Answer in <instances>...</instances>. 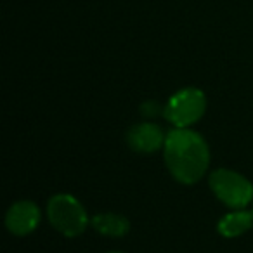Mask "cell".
<instances>
[{"label":"cell","mask_w":253,"mask_h":253,"mask_svg":"<svg viewBox=\"0 0 253 253\" xmlns=\"http://www.w3.org/2000/svg\"><path fill=\"white\" fill-rule=\"evenodd\" d=\"M111 253H120V252H111Z\"/></svg>","instance_id":"obj_9"},{"label":"cell","mask_w":253,"mask_h":253,"mask_svg":"<svg viewBox=\"0 0 253 253\" xmlns=\"http://www.w3.org/2000/svg\"><path fill=\"white\" fill-rule=\"evenodd\" d=\"M215 196L231 208H245L253 200V186L248 179L227 169L215 170L210 175Z\"/></svg>","instance_id":"obj_3"},{"label":"cell","mask_w":253,"mask_h":253,"mask_svg":"<svg viewBox=\"0 0 253 253\" xmlns=\"http://www.w3.org/2000/svg\"><path fill=\"white\" fill-rule=\"evenodd\" d=\"M253 225V211H232L218 222V232L225 238H236Z\"/></svg>","instance_id":"obj_7"},{"label":"cell","mask_w":253,"mask_h":253,"mask_svg":"<svg viewBox=\"0 0 253 253\" xmlns=\"http://www.w3.org/2000/svg\"><path fill=\"white\" fill-rule=\"evenodd\" d=\"M47 215L54 227L64 236H78L87 227V213L80 201L70 194H57L47 205Z\"/></svg>","instance_id":"obj_2"},{"label":"cell","mask_w":253,"mask_h":253,"mask_svg":"<svg viewBox=\"0 0 253 253\" xmlns=\"http://www.w3.org/2000/svg\"><path fill=\"white\" fill-rule=\"evenodd\" d=\"M167 135L163 134L162 126L155 123H139L134 125L126 134V141L132 149L139 153H153L165 144Z\"/></svg>","instance_id":"obj_6"},{"label":"cell","mask_w":253,"mask_h":253,"mask_svg":"<svg viewBox=\"0 0 253 253\" xmlns=\"http://www.w3.org/2000/svg\"><path fill=\"white\" fill-rule=\"evenodd\" d=\"M92 227L104 236H123L128 231V220L116 213H101L92 218Z\"/></svg>","instance_id":"obj_8"},{"label":"cell","mask_w":253,"mask_h":253,"mask_svg":"<svg viewBox=\"0 0 253 253\" xmlns=\"http://www.w3.org/2000/svg\"><path fill=\"white\" fill-rule=\"evenodd\" d=\"M207 108L205 94L198 88H184L170 97L165 108V118L179 128H187L203 116Z\"/></svg>","instance_id":"obj_4"},{"label":"cell","mask_w":253,"mask_h":253,"mask_svg":"<svg viewBox=\"0 0 253 253\" xmlns=\"http://www.w3.org/2000/svg\"><path fill=\"white\" fill-rule=\"evenodd\" d=\"M40 222V210L32 201H19L9 208L5 215V225L12 234L25 236L35 231Z\"/></svg>","instance_id":"obj_5"},{"label":"cell","mask_w":253,"mask_h":253,"mask_svg":"<svg viewBox=\"0 0 253 253\" xmlns=\"http://www.w3.org/2000/svg\"><path fill=\"white\" fill-rule=\"evenodd\" d=\"M165 163L172 175L182 184H194L205 175L210 163V151L200 134L189 128H179L167 134Z\"/></svg>","instance_id":"obj_1"}]
</instances>
